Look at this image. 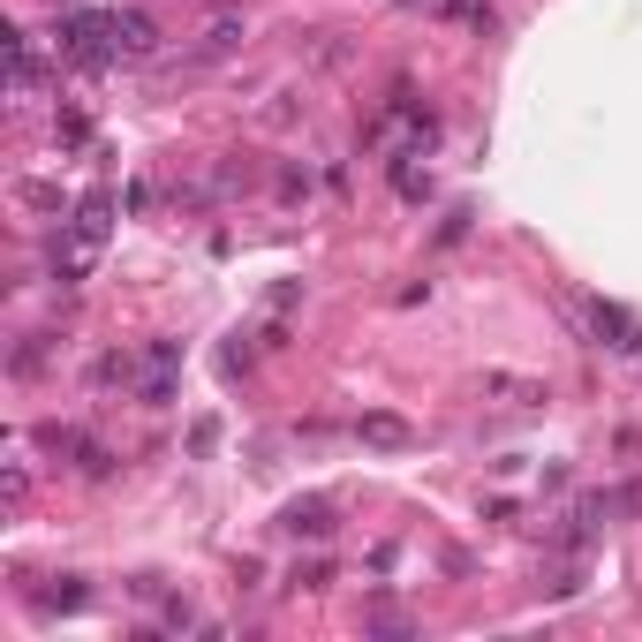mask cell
<instances>
[{"mask_svg": "<svg viewBox=\"0 0 642 642\" xmlns=\"http://www.w3.org/2000/svg\"><path fill=\"white\" fill-rule=\"evenodd\" d=\"M114 53H152V16L121 8V16H114Z\"/></svg>", "mask_w": 642, "mask_h": 642, "instance_id": "277c9868", "label": "cell"}, {"mask_svg": "<svg viewBox=\"0 0 642 642\" xmlns=\"http://www.w3.org/2000/svg\"><path fill=\"white\" fill-rule=\"evenodd\" d=\"M38 363H46V340H23V348H16V363H8V371H16V378H31Z\"/></svg>", "mask_w": 642, "mask_h": 642, "instance_id": "52a82bcc", "label": "cell"}, {"mask_svg": "<svg viewBox=\"0 0 642 642\" xmlns=\"http://www.w3.org/2000/svg\"><path fill=\"white\" fill-rule=\"evenodd\" d=\"M355 431H363V439H371V446H416V431H408V416H393V408H371V416L355 423Z\"/></svg>", "mask_w": 642, "mask_h": 642, "instance_id": "3957f363", "label": "cell"}, {"mask_svg": "<svg viewBox=\"0 0 642 642\" xmlns=\"http://www.w3.org/2000/svg\"><path fill=\"white\" fill-rule=\"evenodd\" d=\"M484 393H514V401H544V386H529V378H507V371H491Z\"/></svg>", "mask_w": 642, "mask_h": 642, "instance_id": "8992f818", "label": "cell"}, {"mask_svg": "<svg viewBox=\"0 0 642 642\" xmlns=\"http://www.w3.org/2000/svg\"><path fill=\"white\" fill-rule=\"evenodd\" d=\"M242 46V23H212V38L197 46V61H220V53H235Z\"/></svg>", "mask_w": 642, "mask_h": 642, "instance_id": "5b68a950", "label": "cell"}, {"mask_svg": "<svg viewBox=\"0 0 642 642\" xmlns=\"http://www.w3.org/2000/svg\"><path fill=\"white\" fill-rule=\"evenodd\" d=\"M23 197H31L38 212H61V189H53V182H23Z\"/></svg>", "mask_w": 642, "mask_h": 642, "instance_id": "9c48e42d", "label": "cell"}, {"mask_svg": "<svg viewBox=\"0 0 642 642\" xmlns=\"http://www.w3.org/2000/svg\"><path fill=\"white\" fill-rule=\"evenodd\" d=\"M212 439H220V423H212V416L189 423V454H212Z\"/></svg>", "mask_w": 642, "mask_h": 642, "instance_id": "ba28073f", "label": "cell"}, {"mask_svg": "<svg viewBox=\"0 0 642 642\" xmlns=\"http://www.w3.org/2000/svg\"><path fill=\"white\" fill-rule=\"evenodd\" d=\"M280 529H288V537H310V544H325V537L340 529V514H333V499H288Z\"/></svg>", "mask_w": 642, "mask_h": 642, "instance_id": "7a4b0ae2", "label": "cell"}, {"mask_svg": "<svg viewBox=\"0 0 642 642\" xmlns=\"http://www.w3.org/2000/svg\"><path fill=\"white\" fill-rule=\"evenodd\" d=\"M590 333H597V348H612V355H642V325L627 318L620 303H605V295L590 303Z\"/></svg>", "mask_w": 642, "mask_h": 642, "instance_id": "6da1fadb", "label": "cell"}]
</instances>
